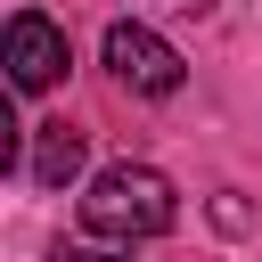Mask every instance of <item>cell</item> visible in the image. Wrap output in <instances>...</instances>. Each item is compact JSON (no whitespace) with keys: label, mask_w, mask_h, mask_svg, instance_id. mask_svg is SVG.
<instances>
[{"label":"cell","mask_w":262,"mask_h":262,"mask_svg":"<svg viewBox=\"0 0 262 262\" xmlns=\"http://www.w3.org/2000/svg\"><path fill=\"white\" fill-rule=\"evenodd\" d=\"M180 221V196L156 164H106L82 196V229L90 237H115V246H139V237H164Z\"/></svg>","instance_id":"6da1fadb"},{"label":"cell","mask_w":262,"mask_h":262,"mask_svg":"<svg viewBox=\"0 0 262 262\" xmlns=\"http://www.w3.org/2000/svg\"><path fill=\"white\" fill-rule=\"evenodd\" d=\"M106 66H115V82L139 90V98H172V90H180V49H172L164 33H147V25H106Z\"/></svg>","instance_id":"7a4b0ae2"},{"label":"cell","mask_w":262,"mask_h":262,"mask_svg":"<svg viewBox=\"0 0 262 262\" xmlns=\"http://www.w3.org/2000/svg\"><path fill=\"white\" fill-rule=\"evenodd\" d=\"M57 74H66V33H57L49 16H33V8L8 16V82L33 98V90H49Z\"/></svg>","instance_id":"3957f363"},{"label":"cell","mask_w":262,"mask_h":262,"mask_svg":"<svg viewBox=\"0 0 262 262\" xmlns=\"http://www.w3.org/2000/svg\"><path fill=\"white\" fill-rule=\"evenodd\" d=\"M74 172H82V131L41 123V131H33V180H41V188H66Z\"/></svg>","instance_id":"277c9868"},{"label":"cell","mask_w":262,"mask_h":262,"mask_svg":"<svg viewBox=\"0 0 262 262\" xmlns=\"http://www.w3.org/2000/svg\"><path fill=\"white\" fill-rule=\"evenodd\" d=\"M66 262H131V254H66Z\"/></svg>","instance_id":"5b68a950"}]
</instances>
